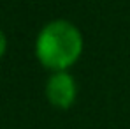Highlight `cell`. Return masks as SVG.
Masks as SVG:
<instances>
[{"instance_id":"3","label":"cell","mask_w":130,"mask_h":129,"mask_svg":"<svg viewBox=\"0 0 130 129\" xmlns=\"http://www.w3.org/2000/svg\"><path fill=\"white\" fill-rule=\"evenodd\" d=\"M5 50H7V39H5V34L0 30V58L4 57Z\"/></svg>"},{"instance_id":"1","label":"cell","mask_w":130,"mask_h":129,"mask_svg":"<svg viewBox=\"0 0 130 129\" xmlns=\"http://www.w3.org/2000/svg\"><path fill=\"white\" fill-rule=\"evenodd\" d=\"M83 44V34L72 21L53 20L37 34L35 57L51 73L67 71L79 60Z\"/></svg>"},{"instance_id":"2","label":"cell","mask_w":130,"mask_h":129,"mask_svg":"<svg viewBox=\"0 0 130 129\" xmlns=\"http://www.w3.org/2000/svg\"><path fill=\"white\" fill-rule=\"evenodd\" d=\"M46 97L49 104L60 110H67L74 104L77 97V85L74 76L69 71H60V73H51V76L46 81Z\"/></svg>"}]
</instances>
